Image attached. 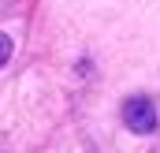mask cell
Segmentation results:
<instances>
[{
  "mask_svg": "<svg viewBox=\"0 0 160 153\" xmlns=\"http://www.w3.org/2000/svg\"><path fill=\"white\" fill-rule=\"evenodd\" d=\"M123 123L134 131V135H153L157 131V108L149 97H130L123 105Z\"/></svg>",
  "mask_w": 160,
  "mask_h": 153,
  "instance_id": "6da1fadb",
  "label": "cell"
},
{
  "mask_svg": "<svg viewBox=\"0 0 160 153\" xmlns=\"http://www.w3.org/2000/svg\"><path fill=\"white\" fill-rule=\"evenodd\" d=\"M8 56H11V38H8V34H0V67L8 64Z\"/></svg>",
  "mask_w": 160,
  "mask_h": 153,
  "instance_id": "7a4b0ae2",
  "label": "cell"
}]
</instances>
